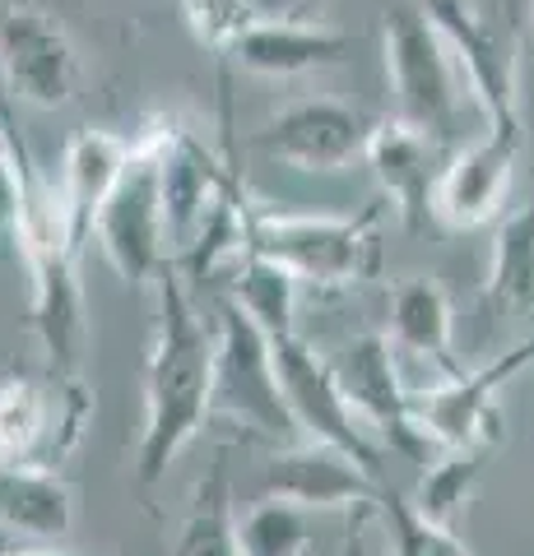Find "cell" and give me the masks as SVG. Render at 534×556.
Wrapping results in <instances>:
<instances>
[{
	"label": "cell",
	"mask_w": 534,
	"mask_h": 556,
	"mask_svg": "<svg viewBox=\"0 0 534 556\" xmlns=\"http://www.w3.org/2000/svg\"><path fill=\"white\" fill-rule=\"evenodd\" d=\"M159 320L145 362V431L135 445V478L153 486L210 417V353L214 334L204 329L191 292L172 269L159 278Z\"/></svg>",
	"instance_id": "obj_1"
},
{
	"label": "cell",
	"mask_w": 534,
	"mask_h": 556,
	"mask_svg": "<svg viewBox=\"0 0 534 556\" xmlns=\"http://www.w3.org/2000/svg\"><path fill=\"white\" fill-rule=\"evenodd\" d=\"M10 232L20 241L28 278H33L28 329L42 343L51 376H79L84 339H89L84 288H79V247L84 241L71 228L61 190L33 167L24 139H20V208H14Z\"/></svg>",
	"instance_id": "obj_2"
},
{
	"label": "cell",
	"mask_w": 534,
	"mask_h": 556,
	"mask_svg": "<svg viewBox=\"0 0 534 556\" xmlns=\"http://www.w3.org/2000/svg\"><path fill=\"white\" fill-rule=\"evenodd\" d=\"M243 251L280 265L293 283L353 288L382 265V204L358 214H288L243 204Z\"/></svg>",
	"instance_id": "obj_3"
},
{
	"label": "cell",
	"mask_w": 534,
	"mask_h": 556,
	"mask_svg": "<svg viewBox=\"0 0 534 556\" xmlns=\"http://www.w3.org/2000/svg\"><path fill=\"white\" fill-rule=\"evenodd\" d=\"M423 20L442 33L446 51L470 84V93L484 112L488 130L497 135H521V38L507 20H497L474 0H413Z\"/></svg>",
	"instance_id": "obj_4"
},
{
	"label": "cell",
	"mask_w": 534,
	"mask_h": 556,
	"mask_svg": "<svg viewBox=\"0 0 534 556\" xmlns=\"http://www.w3.org/2000/svg\"><path fill=\"white\" fill-rule=\"evenodd\" d=\"M210 413L233 417L251 437L274 445L302 441L284 408L270 339L228 298L219 302V329H214V353H210Z\"/></svg>",
	"instance_id": "obj_5"
},
{
	"label": "cell",
	"mask_w": 534,
	"mask_h": 556,
	"mask_svg": "<svg viewBox=\"0 0 534 556\" xmlns=\"http://www.w3.org/2000/svg\"><path fill=\"white\" fill-rule=\"evenodd\" d=\"M386 79L395 93V116L427 135L451 130L460 108V70L446 51L442 33L423 20L419 5L386 10Z\"/></svg>",
	"instance_id": "obj_6"
},
{
	"label": "cell",
	"mask_w": 534,
	"mask_h": 556,
	"mask_svg": "<svg viewBox=\"0 0 534 556\" xmlns=\"http://www.w3.org/2000/svg\"><path fill=\"white\" fill-rule=\"evenodd\" d=\"M94 417V399L79 376H57L51 386L33 376L0 380V464L51 468L65 459Z\"/></svg>",
	"instance_id": "obj_7"
},
{
	"label": "cell",
	"mask_w": 534,
	"mask_h": 556,
	"mask_svg": "<svg viewBox=\"0 0 534 556\" xmlns=\"http://www.w3.org/2000/svg\"><path fill=\"white\" fill-rule=\"evenodd\" d=\"M530 357L534 339H525L521 348H511V353L479 371H456L446 386H433L423 394L409 390V422L419 431V441L433 450H493L502 437L497 394L516 371L530 367Z\"/></svg>",
	"instance_id": "obj_8"
},
{
	"label": "cell",
	"mask_w": 534,
	"mask_h": 556,
	"mask_svg": "<svg viewBox=\"0 0 534 556\" xmlns=\"http://www.w3.org/2000/svg\"><path fill=\"white\" fill-rule=\"evenodd\" d=\"M274 353V376H280V394H284V408L293 417L302 441H321V445H335L344 450L349 459H358L376 473V445H372V431L363 427V417L349 408L339 380L331 371L312 343L302 334H284L270 343Z\"/></svg>",
	"instance_id": "obj_9"
},
{
	"label": "cell",
	"mask_w": 534,
	"mask_h": 556,
	"mask_svg": "<svg viewBox=\"0 0 534 556\" xmlns=\"http://www.w3.org/2000/svg\"><path fill=\"white\" fill-rule=\"evenodd\" d=\"M108 265L126 278V283H149L159 278L167 260L163 241V208H159V172H153V130L131 144V163L122 181L112 186V195L102 200L94 232Z\"/></svg>",
	"instance_id": "obj_10"
},
{
	"label": "cell",
	"mask_w": 534,
	"mask_h": 556,
	"mask_svg": "<svg viewBox=\"0 0 534 556\" xmlns=\"http://www.w3.org/2000/svg\"><path fill=\"white\" fill-rule=\"evenodd\" d=\"M0 79L10 98L57 112L79 89V51L51 14L33 5L0 10Z\"/></svg>",
	"instance_id": "obj_11"
},
{
	"label": "cell",
	"mask_w": 534,
	"mask_h": 556,
	"mask_svg": "<svg viewBox=\"0 0 534 556\" xmlns=\"http://www.w3.org/2000/svg\"><path fill=\"white\" fill-rule=\"evenodd\" d=\"M372 121L349 108L339 98H298L280 108L261 130H256L251 144L265 153L270 163H284L293 172H344L353 159H363Z\"/></svg>",
	"instance_id": "obj_12"
},
{
	"label": "cell",
	"mask_w": 534,
	"mask_h": 556,
	"mask_svg": "<svg viewBox=\"0 0 534 556\" xmlns=\"http://www.w3.org/2000/svg\"><path fill=\"white\" fill-rule=\"evenodd\" d=\"M386 486L376 482V473H368L358 459H349L335 445L321 441H293L280 455L265 464L261 473V496L270 501H288L307 515L316 510H376Z\"/></svg>",
	"instance_id": "obj_13"
},
{
	"label": "cell",
	"mask_w": 534,
	"mask_h": 556,
	"mask_svg": "<svg viewBox=\"0 0 534 556\" xmlns=\"http://www.w3.org/2000/svg\"><path fill=\"white\" fill-rule=\"evenodd\" d=\"M331 371L368 431H382L390 450L427 464V445L419 441V431L409 422V386L400 380V362H395V348L386 334L353 339L344 348V357L331 362Z\"/></svg>",
	"instance_id": "obj_14"
},
{
	"label": "cell",
	"mask_w": 534,
	"mask_h": 556,
	"mask_svg": "<svg viewBox=\"0 0 534 556\" xmlns=\"http://www.w3.org/2000/svg\"><path fill=\"white\" fill-rule=\"evenodd\" d=\"M521 144H525L521 135L484 130L451 163H442L437 186H433V218L446 223L451 232H474L484 223H493L507 204Z\"/></svg>",
	"instance_id": "obj_15"
},
{
	"label": "cell",
	"mask_w": 534,
	"mask_h": 556,
	"mask_svg": "<svg viewBox=\"0 0 534 556\" xmlns=\"http://www.w3.org/2000/svg\"><path fill=\"white\" fill-rule=\"evenodd\" d=\"M363 159L372 167L382 195L390 200L405 232H419L433 218V186H437V135L409 126L400 116L372 121Z\"/></svg>",
	"instance_id": "obj_16"
},
{
	"label": "cell",
	"mask_w": 534,
	"mask_h": 556,
	"mask_svg": "<svg viewBox=\"0 0 534 556\" xmlns=\"http://www.w3.org/2000/svg\"><path fill=\"white\" fill-rule=\"evenodd\" d=\"M349 33L335 24H307V20H270V14H256L243 28V38L233 42L228 56L251 70V75L265 79H293L307 75V70H325L349 61Z\"/></svg>",
	"instance_id": "obj_17"
},
{
	"label": "cell",
	"mask_w": 534,
	"mask_h": 556,
	"mask_svg": "<svg viewBox=\"0 0 534 556\" xmlns=\"http://www.w3.org/2000/svg\"><path fill=\"white\" fill-rule=\"evenodd\" d=\"M386 339L395 353H409V357H423V362H437L446 371H460L456 367V311L451 298L437 278L427 274H413L400 278L390 288V325H386Z\"/></svg>",
	"instance_id": "obj_18"
},
{
	"label": "cell",
	"mask_w": 534,
	"mask_h": 556,
	"mask_svg": "<svg viewBox=\"0 0 534 556\" xmlns=\"http://www.w3.org/2000/svg\"><path fill=\"white\" fill-rule=\"evenodd\" d=\"M131 163V139L112 130H75L61 159V204L71 214V228L79 241H89L94 218L102 200L112 195V186L122 181V172Z\"/></svg>",
	"instance_id": "obj_19"
},
{
	"label": "cell",
	"mask_w": 534,
	"mask_h": 556,
	"mask_svg": "<svg viewBox=\"0 0 534 556\" xmlns=\"http://www.w3.org/2000/svg\"><path fill=\"white\" fill-rule=\"evenodd\" d=\"M0 529L28 543H61L75 529V492L57 468L0 464Z\"/></svg>",
	"instance_id": "obj_20"
},
{
	"label": "cell",
	"mask_w": 534,
	"mask_h": 556,
	"mask_svg": "<svg viewBox=\"0 0 534 556\" xmlns=\"http://www.w3.org/2000/svg\"><path fill=\"white\" fill-rule=\"evenodd\" d=\"M172 556H243L237 547V510H233V478L228 459H214L196 482L186 515L172 538Z\"/></svg>",
	"instance_id": "obj_21"
},
{
	"label": "cell",
	"mask_w": 534,
	"mask_h": 556,
	"mask_svg": "<svg viewBox=\"0 0 534 556\" xmlns=\"http://www.w3.org/2000/svg\"><path fill=\"white\" fill-rule=\"evenodd\" d=\"M228 302L243 311V316L261 329V334L274 343L284 334H298V283L270 260L243 251L237 255V269H233V283H228Z\"/></svg>",
	"instance_id": "obj_22"
},
{
	"label": "cell",
	"mask_w": 534,
	"mask_h": 556,
	"mask_svg": "<svg viewBox=\"0 0 534 556\" xmlns=\"http://www.w3.org/2000/svg\"><path fill=\"white\" fill-rule=\"evenodd\" d=\"M488 302L530 316L534 311V200L511 208L497 223L493 237V265H488Z\"/></svg>",
	"instance_id": "obj_23"
},
{
	"label": "cell",
	"mask_w": 534,
	"mask_h": 556,
	"mask_svg": "<svg viewBox=\"0 0 534 556\" xmlns=\"http://www.w3.org/2000/svg\"><path fill=\"white\" fill-rule=\"evenodd\" d=\"M484 459L488 450H437V459L423 464V478L409 492V506L442 529H456L460 510L474 496L479 473H484Z\"/></svg>",
	"instance_id": "obj_24"
},
{
	"label": "cell",
	"mask_w": 534,
	"mask_h": 556,
	"mask_svg": "<svg viewBox=\"0 0 534 556\" xmlns=\"http://www.w3.org/2000/svg\"><path fill=\"white\" fill-rule=\"evenodd\" d=\"M307 525H312L307 510L288 506V501L261 496L243 519H237V547H243V556H302L307 552Z\"/></svg>",
	"instance_id": "obj_25"
},
{
	"label": "cell",
	"mask_w": 534,
	"mask_h": 556,
	"mask_svg": "<svg viewBox=\"0 0 534 556\" xmlns=\"http://www.w3.org/2000/svg\"><path fill=\"white\" fill-rule=\"evenodd\" d=\"M376 510L386 515L390 556H470L456 529H442L433 519H423L409 506V496H400V492H382Z\"/></svg>",
	"instance_id": "obj_26"
},
{
	"label": "cell",
	"mask_w": 534,
	"mask_h": 556,
	"mask_svg": "<svg viewBox=\"0 0 534 556\" xmlns=\"http://www.w3.org/2000/svg\"><path fill=\"white\" fill-rule=\"evenodd\" d=\"M182 10H186V24H191L196 42H204L210 51H223V56L243 38V28L261 14L251 0H182Z\"/></svg>",
	"instance_id": "obj_27"
},
{
	"label": "cell",
	"mask_w": 534,
	"mask_h": 556,
	"mask_svg": "<svg viewBox=\"0 0 534 556\" xmlns=\"http://www.w3.org/2000/svg\"><path fill=\"white\" fill-rule=\"evenodd\" d=\"M20 208V139L0 126V228L14 223Z\"/></svg>",
	"instance_id": "obj_28"
},
{
	"label": "cell",
	"mask_w": 534,
	"mask_h": 556,
	"mask_svg": "<svg viewBox=\"0 0 534 556\" xmlns=\"http://www.w3.org/2000/svg\"><path fill=\"white\" fill-rule=\"evenodd\" d=\"M344 519H349V533H344L339 556H368V519H372V510H349Z\"/></svg>",
	"instance_id": "obj_29"
},
{
	"label": "cell",
	"mask_w": 534,
	"mask_h": 556,
	"mask_svg": "<svg viewBox=\"0 0 534 556\" xmlns=\"http://www.w3.org/2000/svg\"><path fill=\"white\" fill-rule=\"evenodd\" d=\"M0 556H102V552H89V547H28V552H0Z\"/></svg>",
	"instance_id": "obj_30"
},
{
	"label": "cell",
	"mask_w": 534,
	"mask_h": 556,
	"mask_svg": "<svg viewBox=\"0 0 534 556\" xmlns=\"http://www.w3.org/2000/svg\"><path fill=\"white\" fill-rule=\"evenodd\" d=\"M530 24H534V0H530Z\"/></svg>",
	"instance_id": "obj_31"
}]
</instances>
